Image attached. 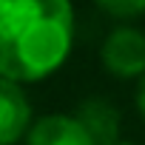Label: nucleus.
Returning <instances> with one entry per match:
<instances>
[{"instance_id":"f257e3e1","label":"nucleus","mask_w":145,"mask_h":145,"mask_svg":"<svg viewBox=\"0 0 145 145\" xmlns=\"http://www.w3.org/2000/svg\"><path fill=\"white\" fill-rule=\"evenodd\" d=\"M74 43L71 0H0V77L37 83L68 60Z\"/></svg>"},{"instance_id":"20e7f679","label":"nucleus","mask_w":145,"mask_h":145,"mask_svg":"<svg viewBox=\"0 0 145 145\" xmlns=\"http://www.w3.org/2000/svg\"><path fill=\"white\" fill-rule=\"evenodd\" d=\"M26 145H94L74 114H46L31 122Z\"/></svg>"},{"instance_id":"423d86ee","label":"nucleus","mask_w":145,"mask_h":145,"mask_svg":"<svg viewBox=\"0 0 145 145\" xmlns=\"http://www.w3.org/2000/svg\"><path fill=\"white\" fill-rule=\"evenodd\" d=\"M94 3L105 14H111L114 20H122V23L145 14V0H94Z\"/></svg>"},{"instance_id":"7ed1b4c3","label":"nucleus","mask_w":145,"mask_h":145,"mask_svg":"<svg viewBox=\"0 0 145 145\" xmlns=\"http://www.w3.org/2000/svg\"><path fill=\"white\" fill-rule=\"evenodd\" d=\"M31 128V105L23 86L0 77V145L20 142Z\"/></svg>"},{"instance_id":"0eeeda50","label":"nucleus","mask_w":145,"mask_h":145,"mask_svg":"<svg viewBox=\"0 0 145 145\" xmlns=\"http://www.w3.org/2000/svg\"><path fill=\"white\" fill-rule=\"evenodd\" d=\"M137 108H139V114L145 117V74H142L139 83H137Z\"/></svg>"},{"instance_id":"6e6552de","label":"nucleus","mask_w":145,"mask_h":145,"mask_svg":"<svg viewBox=\"0 0 145 145\" xmlns=\"http://www.w3.org/2000/svg\"><path fill=\"white\" fill-rule=\"evenodd\" d=\"M114 145H134V142H120V139H117V142H114Z\"/></svg>"},{"instance_id":"39448f33","label":"nucleus","mask_w":145,"mask_h":145,"mask_svg":"<svg viewBox=\"0 0 145 145\" xmlns=\"http://www.w3.org/2000/svg\"><path fill=\"white\" fill-rule=\"evenodd\" d=\"M77 122L88 131V137L94 139V145H114L117 134H120V111L108 97H86L77 111H74Z\"/></svg>"},{"instance_id":"f03ea898","label":"nucleus","mask_w":145,"mask_h":145,"mask_svg":"<svg viewBox=\"0 0 145 145\" xmlns=\"http://www.w3.org/2000/svg\"><path fill=\"white\" fill-rule=\"evenodd\" d=\"M100 60L108 74L120 80H139L145 74V31L128 23L111 29L100 46Z\"/></svg>"}]
</instances>
